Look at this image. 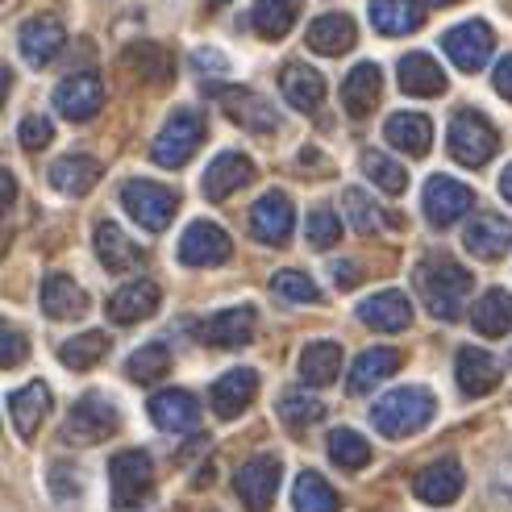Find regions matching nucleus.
<instances>
[{
  "instance_id": "obj_13",
  "label": "nucleus",
  "mask_w": 512,
  "mask_h": 512,
  "mask_svg": "<svg viewBox=\"0 0 512 512\" xmlns=\"http://www.w3.org/2000/svg\"><path fill=\"white\" fill-rule=\"evenodd\" d=\"M292 225H296V209L284 192H267L254 200L250 209V234L259 238L263 246H284L292 238Z\"/></svg>"
},
{
  "instance_id": "obj_22",
  "label": "nucleus",
  "mask_w": 512,
  "mask_h": 512,
  "mask_svg": "<svg viewBox=\"0 0 512 512\" xmlns=\"http://www.w3.org/2000/svg\"><path fill=\"white\" fill-rule=\"evenodd\" d=\"M279 92L296 113H317L325 105V75L309 63H288L279 71Z\"/></svg>"
},
{
  "instance_id": "obj_8",
  "label": "nucleus",
  "mask_w": 512,
  "mask_h": 512,
  "mask_svg": "<svg viewBox=\"0 0 512 512\" xmlns=\"http://www.w3.org/2000/svg\"><path fill=\"white\" fill-rule=\"evenodd\" d=\"M442 50L450 55V63H454L458 71H467V75H471V71H483V67H488L492 50H496V34H492V25H488V21L471 17V21L454 25V30L442 34Z\"/></svg>"
},
{
  "instance_id": "obj_18",
  "label": "nucleus",
  "mask_w": 512,
  "mask_h": 512,
  "mask_svg": "<svg viewBox=\"0 0 512 512\" xmlns=\"http://www.w3.org/2000/svg\"><path fill=\"white\" fill-rule=\"evenodd\" d=\"M404 367V354H396L392 346H371L354 358V367H350V379H346V392L350 396H367L375 392L383 379H392L396 371Z\"/></svg>"
},
{
  "instance_id": "obj_1",
  "label": "nucleus",
  "mask_w": 512,
  "mask_h": 512,
  "mask_svg": "<svg viewBox=\"0 0 512 512\" xmlns=\"http://www.w3.org/2000/svg\"><path fill=\"white\" fill-rule=\"evenodd\" d=\"M413 284L425 300V309L438 317V321H458V313H463V304H467V292L475 288V279L463 263H454V259H425L417 271H413Z\"/></svg>"
},
{
  "instance_id": "obj_23",
  "label": "nucleus",
  "mask_w": 512,
  "mask_h": 512,
  "mask_svg": "<svg viewBox=\"0 0 512 512\" xmlns=\"http://www.w3.org/2000/svg\"><path fill=\"white\" fill-rule=\"evenodd\" d=\"M463 246H467V254H475V259H483V263L504 259V254L512 250V225H508V217H500V213L475 217L467 225V234H463Z\"/></svg>"
},
{
  "instance_id": "obj_29",
  "label": "nucleus",
  "mask_w": 512,
  "mask_h": 512,
  "mask_svg": "<svg viewBox=\"0 0 512 512\" xmlns=\"http://www.w3.org/2000/svg\"><path fill=\"white\" fill-rule=\"evenodd\" d=\"M50 388L42 379H34V383H25V388H17V392H9V417H13V425H17V433L25 442L38 433V425L46 421V413H50Z\"/></svg>"
},
{
  "instance_id": "obj_36",
  "label": "nucleus",
  "mask_w": 512,
  "mask_h": 512,
  "mask_svg": "<svg viewBox=\"0 0 512 512\" xmlns=\"http://www.w3.org/2000/svg\"><path fill=\"white\" fill-rule=\"evenodd\" d=\"M100 175H105V163L100 159L67 155V159H59L55 167H50V184H55L59 192H67V196H84V192H92V184Z\"/></svg>"
},
{
  "instance_id": "obj_16",
  "label": "nucleus",
  "mask_w": 512,
  "mask_h": 512,
  "mask_svg": "<svg viewBox=\"0 0 512 512\" xmlns=\"http://www.w3.org/2000/svg\"><path fill=\"white\" fill-rule=\"evenodd\" d=\"M246 184H254V163L242 155V150H221L200 179V188L209 200H225V196L242 192Z\"/></svg>"
},
{
  "instance_id": "obj_14",
  "label": "nucleus",
  "mask_w": 512,
  "mask_h": 512,
  "mask_svg": "<svg viewBox=\"0 0 512 512\" xmlns=\"http://www.w3.org/2000/svg\"><path fill=\"white\" fill-rule=\"evenodd\" d=\"M217 100H221V109L225 117L242 125V130H254V134H275V125H279V113L267 105V100L259 92H250V88H217Z\"/></svg>"
},
{
  "instance_id": "obj_49",
  "label": "nucleus",
  "mask_w": 512,
  "mask_h": 512,
  "mask_svg": "<svg viewBox=\"0 0 512 512\" xmlns=\"http://www.w3.org/2000/svg\"><path fill=\"white\" fill-rule=\"evenodd\" d=\"M17 138H21L25 150H46L50 138H55V125H50L46 117H25L21 130H17Z\"/></svg>"
},
{
  "instance_id": "obj_21",
  "label": "nucleus",
  "mask_w": 512,
  "mask_h": 512,
  "mask_svg": "<svg viewBox=\"0 0 512 512\" xmlns=\"http://www.w3.org/2000/svg\"><path fill=\"white\" fill-rule=\"evenodd\" d=\"M42 313L50 321H80L88 313V292L75 284L71 275L63 271H50L42 279Z\"/></svg>"
},
{
  "instance_id": "obj_28",
  "label": "nucleus",
  "mask_w": 512,
  "mask_h": 512,
  "mask_svg": "<svg viewBox=\"0 0 512 512\" xmlns=\"http://www.w3.org/2000/svg\"><path fill=\"white\" fill-rule=\"evenodd\" d=\"M155 309H159V284H150V279H134V284H121V288L109 296V321H113V325L146 321Z\"/></svg>"
},
{
  "instance_id": "obj_27",
  "label": "nucleus",
  "mask_w": 512,
  "mask_h": 512,
  "mask_svg": "<svg viewBox=\"0 0 512 512\" xmlns=\"http://www.w3.org/2000/svg\"><path fill=\"white\" fill-rule=\"evenodd\" d=\"M396 80H400V92H404V96L433 100V96H442V92H446V71L433 63L425 50H413V55H404V59H400Z\"/></svg>"
},
{
  "instance_id": "obj_38",
  "label": "nucleus",
  "mask_w": 512,
  "mask_h": 512,
  "mask_svg": "<svg viewBox=\"0 0 512 512\" xmlns=\"http://www.w3.org/2000/svg\"><path fill=\"white\" fill-rule=\"evenodd\" d=\"M342 371V346L338 342H309L300 354V379L309 388H329Z\"/></svg>"
},
{
  "instance_id": "obj_47",
  "label": "nucleus",
  "mask_w": 512,
  "mask_h": 512,
  "mask_svg": "<svg viewBox=\"0 0 512 512\" xmlns=\"http://www.w3.org/2000/svg\"><path fill=\"white\" fill-rule=\"evenodd\" d=\"M271 292L284 304H321V288L304 271H279L271 279Z\"/></svg>"
},
{
  "instance_id": "obj_46",
  "label": "nucleus",
  "mask_w": 512,
  "mask_h": 512,
  "mask_svg": "<svg viewBox=\"0 0 512 512\" xmlns=\"http://www.w3.org/2000/svg\"><path fill=\"white\" fill-rule=\"evenodd\" d=\"M125 371H130V379L134 383H159L167 371H171V354H167V346H159V342H150V346H142V350H134L130 354V363H125Z\"/></svg>"
},
{
  "instance_id": "obj_52",
  "label": "nucleus",
  "mask_w": 512,
  "mask_h": 512,
  "mask_svg": "<svg viewBox=\"0 0 512 512\" xmlns=\"http://www.w3.org/2000/svg\"><path fill=\"white\" fill-rule=\"evenodd\" d=\"M492 84H496V92H500L504 100H512V55L496 63V71H492Z\"/></svg>"
},
{
  "instance_id": "obj_26",
  "label": "nucleus",
  "mask_w": 512,
  "mask_h": 512,
  "mask_svg": "<svg viewBox=\"0 0 512 512\" xmlns=\"http://www.w3.org/2000/svg\"><path fill=\"white\" fill-rule=\"evenodd\" d=\"M454 379H458V388H463L467 396H488L500 383V367H496V358L488 350L458 346V354H454Z\"/></svg>"
},
{
  "instance_id": "obj_30",
  "label": "nucleus",
  "mask_w": 512,
  "mask_h": 512,
  "mask_svg": "<svg viewBox=\"0 0 512 512\" xmlns=\"http://www.w3.org/2000/svg\"><path fill=\"white\" fill-rule=\"evenodd\" d=\"M379 96H383V71H379L375 63H358V67L346 75V84H342V105H346V113H350V117L375 113Z\"/></svg>"
},
{
  "instance_id": "obj_44",
  "label": "nucleus",
  "mask_w": 512,
  "mask_h": 512,
  "mask_svg": "<svg viewBox=\"0 0 512 512\" xmlns=\"http://www.w3.org/2000/svg\"><path fill=\"white\" fill-rule=\"evenodd\" d=\"M342 209H346V217H350V225L358 229V234H379V229H388V213L375 209L371 196L358 192V188L342 192Z\"/></svg>"
},
{
  "instance_id": "obj_7",
  "label": "nucleus",
  "mask_w": 512,
  "mask_h": 512,
  "mask_svg": "<svg viewBox=\"0 0 512 512\" xmlns=\"http://www.w3.org/2000/svg\"><path fill=\"white\" fill-rule=\"evenodd\" d=\"M109 483H113V504L117 508H138L150 488H155V463L146 450H121L109 463Z\"/></svg>"
},
{
  "instance_id": "obj_25",
  "label": "nucleus",
  "mask_w": 512,
  "mask_h": 512,
  "mask_svg": "<svg viewBox=\"0 0 512 512\" xmlns=\"http://www.w3.org/2000/svg\"><path fill=\"white\" fill-rule=\"evenodd\" d=\"M146 413H150V421H155L159 429H167V433H192V429L200 425V404H196V396H192V392H179V388L150 396Z\"/></svg>"
},
{
  "instance_id": "obj_24",
  "label": "nucleus",
  "mask_w": 512,
  "mask_h": 512,
  "mask_svg": "<svg viewBox=\"0 0 512 512\" xmlns=\"http://www.w3.org/2000/svg\"><path fill=\"white\" fill-rule=\"evenodd\" d=\"M254 325H259V317H254L250 304H238V309H225V313H213L209 321L200 325V338L209 346H225V350H238L254 338Z\"/></svg>"
},
{
  "instance_id": "obj_43",
  "label": "nucleus",
  "mask_w": 512,
  "mask_h": 512,
  "mask_svg": "<svg viewBox=\"0 0 512 512\" xmlns=\"http://www.w3.org/2000/svg\"><path fill=\"white\" fill-rule=\"evenodd\" d=\"M279 421L292 425V429H309L325 417V400H317L313 392H288V396H279Z\"/></svg>"
},
{
  "instance_id": "obj_11",
  "label": "nucleus",
  "mask_w": 512,
  "mask_h": 512,
  "mask_svg": "<svg viewBox=\"0 0 512 512\" xmlns=\"http://www.w3.org/2000/svg\"><path fill=\"white\" fill-rule=\"evenodd\" d=\"M50 100H55L59 117L88 121V117L100 113V105H105V84H100V75H92V71H75V75H67L55 92H50Z\"/></svg>"
},
{
  "instance_id": "obj_10",
  "label": "nucleus",
  "mask_w": 512,
  "mask_h": 512,
  "mask_svg": "<svg viewBox=\"0 0 512 512\" xmlns=\"http://www.w3.org/2000/svg\"><path fill=\"white\" fill-rule=\"evenodd\" d=\"M279 479H284V467H279V458H275V454H259V458H250V463L238 467L234 492H238V500H242L250 512H267V508L275 504Z\"/></svg>"
},
{
  "instance_id": "obj_40",
  "label": "nucleus",
  "mask_w": 512,
  "mask_h": 512,
  "mask_svg": "<svg viewBox=\"0 0 512 512\" xmlns=\"http://www.w3.org/2000/svg\"><path fill=\"white\" fill-rule=\"evenodd\" d=\"M105 354H109V334H100V329H96V334L88 329V334H80V338H71V342L59 346V358H63L67 371H88Z\"/></svg>"
},
{
  "instance_id": "obj_51",
  "label": "nucleus",
  "mask_w": 512,
  "mask_h": 512,
  "mask_svg": "<svg viewBox=\"0 0 512 512\" xmlns=\"http://www.w3.org/2000/svg\"><path fill=\"white\" fill-rule=\"evenodd\" d=\"M25 354H30V338L17 334L13 325L0 329V363H5V367H17Z\"/></svg>"
},
{
  "instance_id": "obj_31",
  "label": "nucleus",
  "mask_w": 512,
  "mask_h": 512,
  "mask_svg": "<svg viewBox=\"0 0 512 512\" xmlns=\"http://www.w3.org/2000/svg\"><path fill=\"white\" fill-rule=\"evenodd\" d=\"M92 246H96V259H100V267H105V271H125V267H138L142 263V246L125 238V229L113 225V221H100L96 225Z\"/></svg>"
},
{
  "instance_id": "obj_53",
  "label": "nucleus",
  "mask_w": 512,
  "mask_h": 512,
  "mask_svg": "<svg viewBox=\"0 0 512 512\" xmlns=\"http://www.w3.org/2000/svg\"><path fill=\"white\" fill-rule=\"evenodd\" d=\"M196 67L200 71H229V59L217 55V50H196Z\"/></svg>"
},
{
  "instance_id": "obj_37",
  "label": "nucleus",
  "mask_w": 512,
  "mask_h": 512,
  "mask_svg": "<svg viewBox=\"0 0 512 512\" xmlns=\"http://www.w3.org/2000/svg\"><path fill=\"white\" fill-rule=\"evenodd\" d=\"M471 325L479 329L483 338H504L508 329H512V292L508 288L483 292L479 304L471 309Z\"/></svg>"
},
{
  "instance_id": "obj_19",
  "label": "nucleus",
  "mask_w": 512,
  "mask_h": 512,
  "mask_svg": "<svg viewBox=\"0 0 512 512\" xmlns=\"http://www.w3.org/2000/svg\"><path fill=\"white\" fill-rule=\"evenodd\" d=\"M67 34H63V21L55 17H34V21H25L21 25V34H17V46H21V55L30 67H50V59H59V50H63Z\"/></svg>"
},
{
  "instance_id": "obj_50",
  "label": "nucleus",
  "mask_w": 512,
  "mask_h": 512,
  "mask_svg": "<svg viewBox=\"0 0 512 512\" xmlns=\"http://www.w3.org/2000/svg\"><path fill=\"white\" fill-rule=\"evenodd\" d=\"M50 492H55L59 504L75 508V504H80V475H75L71 467H55V471H50Z\"/></svg>"
},
{
  "instance_id": "obj_9",
  "label": "nucleus",
  "mask_w": 512,
  "mask_h": 512,
  "mask_svg": "<svg viewBox=\"0 0 512 512\" xmlns=\"http://www.w3.org/2000/svg\"><path fill=\"white\" fill-rule=\"evenodd\" d=\"M421 209H425V221L429 225H454L458 217H467L475 209V192L467 184H458L450 175H429L425 179V192H421Z\"/></svg>"
},
{
  "instance_id": "obj_17",
  "label": "nucleus",
  "mask_w": 512,
  "mask_h": 512,
  "mask_svg": "<svg viewBox=\"0 0 512 512\" xmlns=\"http://www.w3.org/2000/svg\"><path fill=\"white\" fill-rule=\"evenodd\" d=\"M463 488H467V475H463V467H458L454 458H438V463H429V467L413 479L417 500H425V504H433V508L454 504L458 496H463Z\"/></svg>"
},
{
  "instance_id": "obj_2",
  "label": "nucleus",
  "mask_w": 512,
  "mask_h": 512,
  "mask_svg": "<svg viewBox=\"0 0 512 512\" xmlns=\"http://www.w3.org/2000/svg\"><path fill=\"white\" fill-rule=\"evenodd\" d=\"M433 417H438V396L429 388H396L383 400H375V408H371L375 433H383V438H392V442L413 438Z\"/></svg>"
},
{
  "instance_id": "obj_45",
  "label": "nucleus",
  "mask_w": 512,
  "mask_h": 512,
  "mask_svg": "<svg viewBox=\"0 0 512 512\" xmlns=\"http://www.w3.org/2000/svg\"><path fill=\"white\" fill-rule=\"evenodd\" d=\"M363 171L371 175V184H375L379 192L400 196V192L408 188V171H404L396 159L383 155V150H363Z\"/></svg>"
},
{
  "instance_id": "obj_58",
  "label": "nucleus",
  "mask_w": 512,
  "mask_h": 512,
  "mask_svg": "<svg viewBox=\"0 0 512 512\" xmlns=\"http://www.w3.org/2000/svg\"><path fill=\"white\" fill-rule=\"evenodd\" d=\"M221 5H229V0H209V9H221Z\"/></svg>"
},
{
  "instance_id": "obj_15",
  "label": "nucleus",
  "mask_w": 512,
  "mask_h": 512,
  "mask_svg": "<svg viewBox=\"0 0 512 512\" xmlns=\"http://www.w3.org/2000/svg\"><path fill=\"white\" fill-rule=\"evenodd\" d=\"M254 392H259V375H254L250 367H234V371H225L221 379H213V388H209V404H213V413L221 421H234L242 417Z\"/></svg>"
},
{
  "instance_id": "obj_35",
  "label": "nucleus",
  "mask_w": 512,
  "mask_h": 512,
  "mask_svg": "<svg viewBox=\"0 0 512 512\" xmlns=\"http://www.w3.org/2000/svg\"><path fill=\"white\" fill-rule=\"evenodd\" d=\"M296 17H300V0H254V9H250L254 34L267 42H279L284 34H292Z\"/></svg>"
},
{
  "instance_id": "obj_4",
  "label": "nucleus",
  "mask_w": 512,
  "mask_h": 512,
  "mask_svg": "<svg viewBox=\"0 0 512 512\" xmlns=\"http://www.w3.org/2000/svg\"><path fill=\"white\" fill-rule=\"evenodd\" d=\"M204 134H209V125H204V113L200 109H175L167 117V125L159 130L155 146H150V155H155L159 167H184L196 155V150H200Z\"/></svg>"
},
{
  "instance_id": "obj_41",
  "label": "nucleus",
  "mask_w": 512,
  "mask_h": 512,
  "mask_svg": "<svg viewBox=\"0 0 512 512\" xmlns=\"http://www.w3.org/2000/svg\"><path fill=\"white\" fill-rule=\"evenodd\" d=\"M125 63H130L146 84H167L171 80V63H167V50L155 42H138L125 50Z\"/></svg>"
},
{
  "instance_id": "obj_54",
  "label": "nucleus",
  "mask_w": 512,
  "mask_h": 512,
  "mask_svg": "<svg viewBox=\"0 0 512 512\" xmlns=\"http://www.w3.org/2000/svg\"><path fill=\"white\" fill-rule=\"evenodd\" d=\"M334 275H338V284L346 288V284H354V279H358V275H363V271H358L354 263H334Z\"/></svg>"
},
{
  "instance_id": "obj_6",
  "label": "nucleus",
  "mask_w": 512,
  "mask_h": 512,
  "mask_svg": "<svg viewBox=\"0 0 512 512\" xmlns=\"http://www.w3.org/2000/svg\"><path fill=\"white\" fill-rule=\"evenodd\" d=\"M121 204L142 229H150V234H163L179 213V196L171 188L155 184V179H130V184L121 188Z\"/></svg>"
},
{
  "instance_id": "obj_33",
  "label": "nucleus",
  "mask_w": 512,
  "mask_h": 512,
  "mask_svg": "<svg viewBox=\"0 0 512 512\" xmlns=\"http://www.w3.org/2000/svg\"><path fill=\"white\" fill-rule=\"evenodd\" d=\"M425 9L417 0H371V25L383 38H400V34H413L421 30Z\"/></svg>"
},
{
  "instance_id": "obj_32",
  "label": "nucleus",
  "mask_w": 512,
  "mask_h": 512,
  "mask_svg": "<svg viewBox=\"0 0 512 512\" xmlns=\"http://www.w3.org/2000/svg\"><path fill=\"white\" fill-rule=\"evenodd\" d=\"M358 42V25L346 17V13H321L313 25H309V46L317 55H346V50Z\"/></svg>"
},
{
  "instance_id": "obj_39",
  "label": "nucleus",
  "mask_w": 512,
  "mask_h": 512,
  "mask_svg": "<svg viewBox=\"0 0 512 512\" xmlns=\"http://www.w3.org/2000/svg\"><path fill=\"white\" fill-rule=\"evenodd\" d=\"M292 504H296V512H338V508H342L338 492L329 488L325 475H317V471H300V475H296V483H292Z\"/></svg>"
},
{
  "instance_id": "obj_34",
  "label": "nucleus",
  "mask_w": 512,
  "mask_h": 512,
  "mask_svg": "<svg viewBox=\"0 0 512 512\" xmlns=\"http://www.w3.org/2000/svg\"><path fill=\"white\" fill-rule=\"evenodd\" d=\"M383 138H388L404 155H429L433 146V121L421 113H392L383 125Z\"/></svg>"
},
{
  "instance_id": "obj_12",
  "label": "nucleus",
  "mask_w": 512,
  "mask_h": 512,
  "mask_svg": "<svg viewBox=\"0 0 512 512\" xmlns=\"http://www.w3.org/2000/svg\"><path fill=\"white\" fill-rule=\"evenodd\" d=\"M229 254H234V242L213 221H192L184 229V238H179V263L188 267H221Z\"/></svg>"
},
{
  "instance_id": "obj_48",
  "label": "nucleus",
  "mask_w": 512,
  "mask_h": 512,
  "mask_svg": "<svg viewBox=\"0 0 512 512\" xmlns=\"http://www.w3.org/2000/svg\"><path fill=\"white\" fill-rule=\"evenodd\" d=\"M304 234H309V246H317V250L338 246V238H342V221H338L334 209L317 204V209L309 213V225H304Z\"/></svg>"
},
{
  "instance_id": "obj_5",
  "label": "nucleus",
  "mask_w": 512,
  "mask_h": 512,
  "mask_svg": "<svg viewBox=\"0 0 512 512\" xmlns=\"http://www.w3.org/2000/svg\"><path fill=\"white\" fill-rule=\"evenodd\" d=\"M446 146H450V155L463 163V167H483L492 155H496V130H492V121L483 117L479 109H458L450 117V134H446Z\"/></svg>"
},
{
  "instance_id": "obj_56",
  "label": "nucleus",
  "mask_w": 512,
  "mask_h": 512,
  "mask_svg": "<svg viewBox=\"0 0 512 512\" xmlns=\"http://www.w3.org/2000/svg\"><path fill=\"white\" fill-rule=\"evenodd\" d=\"M13 196H17V179L5 171V204H13Z\"/></svg>"
},
{
  "instance_id": "obj_3",
  "label": "nucleus",
  "mask_w": 512,
  "mask_h": 512,
  "mask_svg": "<svg viewBox=\"0 0 512 512\" xmlns=\"http://www.w3.org/2000/svg\"><path fill=\"white\" fill-rule=\"evenodd\" d=\"M121 425L117 404L105 392H88L71 404V413L63 421V442L67 446H96V442H109Z\"/></svg>"
},
{
  "instance_id": "obj_20",
  "label": "nucleus",
  "mask_w": 512,
  "mask_h": 512,
  "mask_svg": "<svg viewBox=\"0 0 512 512\" xmlns=\"http://www.w3.org/2000/svg\"><path fill=\"white\" fill-rule=\"evenodd\" d=\"M358 321L367 329H379V334H400V329L413 325V304H408L404 292H375L358 304Z\"/></svg>"
},
{
  "instance_id": "obj_42",
  "label": "nucleus",
  "mask_w": 512,
  "mask_h": 512,
  "mask_svg": "<svg viewBox=\"0 0 512 512\" xmlns=\"http://www.w3.org/2000/svg\"><path fill=\"white\" fill-rule=\"evenodd\" d=\"M329 458H334L342 471H363L371 463V446H367V438H358L354 429H334L329 433Z\"/></svg>"
},
{
  "instance_id": "obj_55",
  "label": "nucleus",
  "mask_w": 512,
  "mask_h": 512,
  "mask_svg": "<svg viewBox=\"0 0 512 512\" xmlns=\"http://www.w3.org/2000/svg\"><path fill=\"white\" fill-rule=\"evenodd\" d=\"M500 192H504V200L512 204V163L504 167V175H500Z\"/></svg>"
},
{
  "instance_id": "obj_57",
  "label": "nucleus",
  "mask_w": 512,
  "mask_h": 512,
  "mask_svg": "<svg viewBox=\"0 0 512 512\" xmlns=\"http://www.w3.org/2000/svg\"><path fill=\"white\" fill-rule=\"evenodd\" d=\"M429 9H446V5H454V0H425Z\"/></svg>"
}]
</instances>
